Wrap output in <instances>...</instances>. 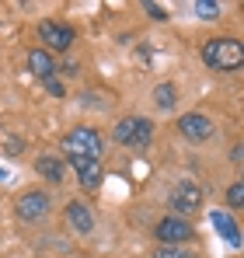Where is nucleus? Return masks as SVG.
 I'll return each instance as SVG.
<instances>
[{"label":"nucleus","instance_id":"1","mask_svg":"<svg viewBox=\"0 0 244 258\" xmlns=\"http://www.w3.org/2000/svg\"><path fill=\"white\" fill-rule=\"evenodd\" d=\"M203 63L209 70H220V74H234L244 67V45L237 39H209L203 45Z\"/></svg>","mask_w":244,"mask_h":258},{"label":"nucleus","instance_id":"2","mask_svg":"<svg viewBox=\"0 0 244 258\" xmlns=\"http://www.w3.org/2000/svg\"><path fill=\"white\" fill-rule=\"evenodd\" d=\"M101 136L91 126H74L63 136V154L67 157H91V161H101Z\"/></svg>","mask_w":244,"mask_h":258},{"label":"nucleus","instance_id":"3","mask_svg":"<svg viewBox=\"0 0 244 258\" xmlns=\"http://www.w3.org/2000/svg\"><path fill=\"white\" fill-rule=\"evenodd\" d=\"M112 136H115V143H126V147L143 150V147H150V140H154V122L129 115V119H119V126H115Z\"/></svg>","mask_w":244,"mask_h":258},{"label":"nucleus","instance_id":"4","mask_svg":"<svg viewBox=\"0 0 244 258\" xmlns=\"http://www.w3.org/2000/svg\"><path fill=\"white\" fill-rule=\"evenodd\" d=\"M171 216H185L196 213V210H203V188L196 185V181H178L174 188H171Z\"/></svg>","mask_w":244,"mask_h":258},{"label":"nucleus","instance_id":"5","mask_svg":"<svg viewBox=\"0 0 244 258\" xmlns=\"http://www.w3.org/2000/svg\"><path fill=\"white\" fill-rule=\"evenodd\" d=\"M49 210H52V199H49L45 192H39V188L21 192V196L14 199V213H18V220H25V223H35V220H42Z\"/></svg>","mask_w":244,"mask_h":258},{"label":"nucleus","instance_id":"6","mask_svg":"<svg viewBox=\"0 0 244 258\" xmlns=\"http://www.w3.org/2000/svg\"><path fill=\"white\" fill-rule=\"evenodd\" d=\"M39 39L45 42V52H67L77 42V32L63 21H42L39 25Z\"/></svg>","mask_w":244,"mask_h":258},{"label":"nucleus","instance_id":"7","mask_svg":"<svg viewBox=\"0 0 244 258\" xmlns=\"http://www.w3.org/2000/svg\"><path fill=\"white\" fill-rule=\"evenodd\" d=\"M154 234H157V241H161V244H185V241H192V237H196L192 223H189V220H181V216H164Z\"/></svg>","mask_w":244,"mask_h":258},{"label":"nucleus","instance_id":"8","mask_svg":"<svg viewBox=\"0 0 244 258\" xmlns=\"http://www.w3.org/2000/svg\"><path fill=\"white\" fill-rule=\"evenodd\" d=\"M213 129H216V126H213V119L203 115V112H189V115L178 119V133H181L189 143H203V140H209Z\"/></svg>","mask_w":244,"mask_h":258},{"label":"nucleus","instance_id":"9","mask_svg":"<svg viewBox=\"0 0 244 258\" xmlns=\"http://www.w3.org/2000/svg\"><path fill=\"white\" fill-rule=\"evenodd\" d=\"M67 161L74 164L77 181H81L84 188H98V185H101V178H105V171H101V161H91V157H67Z\"/></svg>","mask_w":244,"mask_h":258},{"label":"nucleus","instance_id":"10","mask_svg":"<svg viewBox=\"0 0 244 258\" xmlns=\"http://www.w3.org/2000/svg\"><path fill=\"white\" fill-rule=\"evenodd\" d=\"M67 223H70L77 234H91V230H94V213H91V206L81 203V199H74V203L67 206Z\"/></svg>","mask_w":244,"mask_h":258},{"label":"nucleus","instance_id":"11","mask_svg":"<svg viewBox=\"0 0 244 258\" xmlns=\"http://www.w3.org/2000/svg\"><path fill=\"white\" fill-rule=\"evenodd\" d=\"M28 70L39 77V81H49V77H56V56L52 52H45V49H32L28 52Z\"/></svg>","mask_w":244,"mask_h":258},{"label":"nucleus","instance_id":"12","mask_svg":"<svg viewBox=\"0 0 244 258\" xmlns=\"http://www.w3.org/2000/svg\"><path fill=\"white\" fill-rule=\"evenodd\" d=\"M209 220H213V227H216V230H220V234L227 237V244H234V248L241 244V230H237V223H234V216L227 213V210H216V213L209 216Z\"/></svg>","mask_w":244,"mask_h":258},{"label":"nucleus","instance_id":"13","mask_svg":"<svg viewBox=\"0 0 244 258\" xmlns=\"http://www.w3.org/2000/svg\"><path fill=\"white\" fill-rule=\"evenodd\" d=\"M35 171H39L45 181L59 185V181H63V161H59V157H52V154H42L39 161H35Z\"/></svg>","mask_w":244,"mask_h":258},{"label":"nucleus","instance_id":"14","mask_svg":"<svg viewBox=\"0 0 244 258\" xmlns=\"http://www.w3.org/2000/svg\"><path fill=\"white\" fill-rule=\"evenodd\" d=\"M154 101H157L161 112H171V108L178 105V87L174 84H157L154 87Z\"/></svg>","mask_w":244,"mask_h":258},{"label":"nucleus","instance_id":"15","mask_svg":"<svg viewBox=\"0 0 244 258\" xmlns=\"http://www.w3.org/2000/svg\"><path fill=\"white\" fill-rule=\"evenodd\" d=\"M192 11H196L203 21H216V18L223 14V4H216V0H196V4H192Z\"/></svg>","mask_w":244,"mask_h":258},{"label":"nucleus","instance_id":"16","mask_svg":"<svg viewBox=\"0 0 244 258\" xmlns=\"http://www.w3.org/2000/svg\"><path fill=\"white\" fill-rule=\"evenodd\" d=\"M154 258H189V251H185L181 244H157Z\"/></svg>","mask_w":244,"mask_h":258},{"label":"nucleus","instance_id":"17","mask_svg":"<svg viewBox=\"0 0 244 258\" xmlns=\"http://www.w3.org/2000/svg\"><path fill=\"white\" fill-rule=\"evenodd\" d=\"M227 203H230V210H241L244 206V181H234L227 188Z\"/></svg>","mask_w":244,"mask_h":258},{"label":"nucleus","instance_id":"18","mask_svg":"<svg viewBox=\"0 0 244 258\" xmlns=\"http://www.w3.org/2000/svg\"><path fill=\"white\" fill-rule=\"evenodd\" d=\"M143 11H147L154 21H167V18H171V14H167V7H161V4H150V0L143 4Z\"/></svg>","mask_w":244,"mask_h":258},{"label":"nucleus","instance_id":"19","mask_svg":"<svg viewBox=\"0 0 244 258\" xmlns=\"http://www.w3.org/2000/svg\"><path fill=\"white\" fill-rule=\"evenodd\" d=\"M42 84H45V91H49V94H56V98H63V84H59L56 77H49V81H42Z\"/></svg>","mask_w":244,"mask_h":258}]
</instances>
